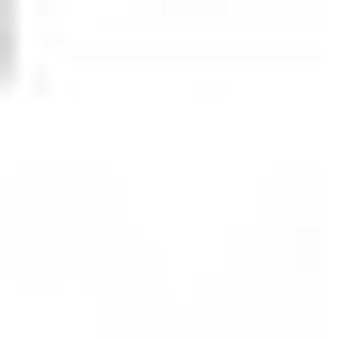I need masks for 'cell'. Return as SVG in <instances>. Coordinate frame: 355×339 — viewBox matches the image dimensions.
<instances>
[{
  "instance_id": "cell-1",
  "label": "cell",
  "mask_w": 355,
  "mask_h": 339,
  "mask_svg": "<svg viewBox=\"0 0 355 339\" xmlns=\"http://www.w3.org/2000/svg\"><path fill=\"white\" fill-rule=\"evenodd\" d=\"M0 65H17V0H0Z\"/></svg>"
}]
</instances>
